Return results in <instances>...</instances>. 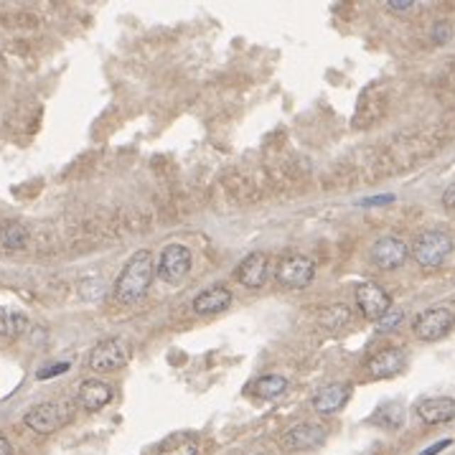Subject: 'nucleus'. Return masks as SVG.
I'll list each match as a JSON object with an SVG mask.
<instances>
[{
  "mask_svg": "<svg viewBox=\"0 0 455 455\" xmlns=\"http://www.w3.org/2000/svg\"><path fill=\"white\" fill-rule=\"evenodd\" d=\"M155 275H158V265H155L153 255L148 249H138L128 260V265L122 268L120 278H117L115 297L122 305L138 303V300H143L148 295Z\"/></svg>",
  "mask_w": 455,
  "mask_h": 455,
  "instance_id": "nucleus-1",
  "label": "nucleus"
},
{
  "mask_svg": "<svg viewBox=\"0 0 455 455\" xmlns=\"http://www.w3.org/2000/svg\"><path fill=\"white\" fill-rule=\"evenodd\" d=\"M453 252V239L448 231L440 229H427L422 234H417L412 244V257L420 268H437L443 265L445 257Z\"/></svg>",
  "mask_w": 455,
  "mask_h": 455,
  "instance_id": "nucleus-3",
  "label": "nucleus"
},
{
  "mask_svg": "<svg viewBox=\"0 0 455 455\" xmlns=\"http://www.w3.org/2000/svg\"><path fill=\"white\" fill-rule=\"evenodd\" d=\"M387 8H389V11H395V13H405V11H412L415 3H410V0H407V3H405V0H389Z\"/></svg>",
  "mask_w": 455,
  "mask_h": 455,
  "instance_id": "nucleus-26",
  "label": "nucleus"
},
{
  "mask_svg": "<svg viewBox=\"0 0 455 455\" xmlns=\"http://www.w3.org/2000/svg\"><path fill=\"white\" fill-rule=\"evenodd\" d=\"M450 443H453V440H450V437H445V440H440L437 445H430V448H425L420 455H437V453H443L445 448H450Z\"/></svg>",
  "mask_w": 455,
  "mask_h": 455,
  "instance_id": "nucleus-27",
  "label": "nucleus"
},
{
  "mask_svg": "<svg viewBox=\"0 0 455 455\" xmlns=\"http://www.w3.org/2000/svg\"><path fill=\"white\" fill-rule=\"evenodd\" d=\"M158 455H199V443L186 432H176L160 445Z\"/></svg>",
  "mask_w": 455,
  "mask_h": 455,
  "instance_id": "nucleus-20",
  "label": "nucleus"
},
{
  "mask_svg": "<svg viewBox=\"0 0 455 455\" xmlns=\"http://www.w3.org/2000/svg\"><path fill=\"white\" fill-rule=\"evenodd\" d=\"M326 440V430L316 422H297L290 430L283 432L280 437V448L285 453H300V450L316 448Z\"/></svg>",
  "mask_w": 455,
  "mask_h": 455,
  "instance_id": "nucleus-9",
  "label": "nucleus"
},
{
  "mask_svg": "<svg viewBox=\"0 0 455 455\" xmlns=\"http://www.w3.org/2000/svg\"><path fill=\"white\" fill-rule=\"evenodd\" d=\"M407 366V353L405 349H382L369 358V374L374 379H389L397 376Z\"/></svg>",
  "mask_w": 455,
  "mask_h": 455,
  "instance_id": "nucleus-14",
  "label": "nucleus"
},
{
  "mask_svg": "<svg viewBox=\"0 0 455 455\" xmlns=\"http://www.w3.org/2000/svg\"><path fill=\"white\" fill-rule=\"evenodd\" d=\"M351 400V384H344V382H336V384H328L313 397V410L318 415H334L339 410L346 407V402Z\"/></svg>",
  "mask_w": 455,
  "mask_h": 455,
  "instance_id": "nucleus-15",
  "label": "nucleus"
},
{
  "mask_svg": "<svg viewBox=\"0 0 455 455\" xmlns=\"http://www.w3.org/2000/svg\"><path fill=\"white\" fill-rule=\"evenodd\" d=\"M191 265H194L191 249L183 244H168L158 260V278L165 283H178L188 275Z\"/></svg>",
  "mask_w": 455,
  "mask_h": 455,
  "instance_id": "nucleus-7",
  "label": "nucleus"
},
{
  "mask_svg": "<svg viewBox=\"0 0 455 455\" xmlns=\"http://www.w3.org/2000/svg\"><path fill=\"white\" fill-rule=\"evenodd\" d=\"M407 260V244L397 237H382L376 239L371 247V262L379 270H397Z\"/></svg>",
  "mask_w": 455,
  "mask_h": 455,
  "instance_id": "nucleus-10",
  "label": "nucleus"
},
{
  "mask_svg": "<svg viewBox=\"0 0 455 455\" xmlns=\"http://www.w3.org/2000/svg\"><path fill=\"white\" fill-rule=\"evenodd\" d=\"M415 412L425 425H445L455 420V400L453 397H430V400L420 402Z\"/></svg>",
  "mask_w": 455,
  "mask_h": 455,
  "instance_id": "nucleus-13",
  "label": "nucleus"
},
{
  "mask_svg": "<svg viewBox=\"0 0 455 455\" xmlns=\"http://www.w3.org/2000/svg\"><path fill=\"white\" fill-rule=\"evenodd\" d=\"M353 295H356V305L366 321H379V318L392 308V305H389L387 290L379 287L376 283H366V280L364 283H356Z\"/></svg>",
  "mask_w": 455,
  "mask_h": 455,
  "instance_id": "nucleus-8",
  "label": "nucleus"
},
{
  "mask_svg": "<svg viewBox=\"0 0 455 455\" xmlns=\"http://www.w3.org/2000/svg\"><path fill=\"white\" fill-rule=\"evenodd\" d=\"M285 389H287V379L283 374H265L252 382L249 392L255 397H260V400H275V397H280Z\"/></svg>",
  "mask_w": 455,
  "mask_h": 455,
  "instance_id": "nucleus-19",
  "label": "nucleus"
},
{
  "mask_svg": "<svg viewBox=\"0 0 455 455\" xmlns=\"http://www.w3.org/2000/svg\"><path fill=\"white\" fill-rule=\"evenodd\" d=\"M443 207L450 209V212L455 209V183H450V186L445 188V194H443Z\"/></svg>",
  "mask_w": 455,
  "mask_h": 455,
  "instance_id": "nucleus-28",
  "label": "nucleus"
},
{
  "mask_svg": "<svg viewBox=\"0 0 455 455\" xmlns=\"http://www.w3.org/2000/svg\"><path fill=\"white\" fill-rule=\"evenodd\" d=\"M0 455H13V448H11V443H8L6 437L0 435Z\"/></svg>",
  "mask_w": 455,
  "mask_h": 455,
  "instance_id": "nucleus-29",
  "label": "nucleus"
},
{
  "mask_svg": "<svg viewBox=\"0 0 455 455\" xmlns=\"http://www.w3.org/2000/svg\"><path fill=\"white\" fill-rule=\"evenodd\" d=\"M455 326L453 310L448 308H430L425 313H420L412 323V331L420 341H437L448 336Z\"/></svg>",
  "mask_w": 455,
  "mask_h": 455,
  "instance_id": "nucleus-6",
  "label": "nucleus"
},
{
  "mask_svg": "<svg viewBox=\"0 0 455 455\" xmlns=\"http://www.w3.org/2000/svg\"><path fill=\"white\" fill-rule=\"evenodd\" d=\"M397 196L392 194H384V196H371V199H361L358 207H387V204H395Z\"/></svg>",
  "mask_w": 455,
  "mask_h": 455,
  "instance_id": "nucleus-24",
  "label": "nucleus"
},
{
  "mask_svg": "<svg viewBox=\"0 0 455 455\" xmlns=\"http://www.w3.org/2000/svg\"><path fill=\"white\" fill-rule=\"evenodd\" d=\"M69 417H72V407L64 402H41L23 415V425L36 435H51L67 425Z\"/></svg>",
  "mask_w": 455,
  "mask_h": 455,
  "instance_id": "nucleus-2",
  "label": "nucleus"
},
{
  "mask_svg": "<svg viewBox=\"0 0 455 455\" xmlns=\"http://www.w3.org/2000/svg\"><path fill=\"white\" fill-rule=\"evenodd\" d=\"M275 278H278V283H283L285 287L303 290V287H308L310 283H313V278H316V265H313L310 257H303V255L285 257V260L278 262Z\"/></svg>",
  "mask_w": 455,
  "mask_h": 455,
  "instance_id": "nucleus-5",
  "label": "nucleus"
},
{
  "mask_svg": "<svg viewBox=\"0 0 455 455\" xmlns=\"http://www.w3.org/2000/svg\"><path fill=\"white\" fill-rule=\"evenodd\" d=\"M28 318L18 310H11V308H0V339L13 341L23 336L28 331Z\"/></svg>",
  "mask_w": 455,
  "mask_h": 455,
  "instance_id": "nucleus-17",
  "label": "nucleus"
},
{
  "mask_svg": "<svg viewBox=\"0 0 455 455\" xmlns=\"http://www.w3.org/2000/svg\"><path fill=\"white\" fill-rule=\"evenodd\" d=\"M69 361H61V364H54V366H46V369H38V379H54V376L64 374V371H69Z\"/></svg>",
  "mask_w": 455,
  "mask_h": 455,
  "instance_id": "nucleus-23",
  "label": "nucleus"
},
{
  "mask_svg": "<svg viewBox=\"0 0 455 455\" xmlns=\"http://www.w3.org/2000/svg\"><path fill=\"white\" fill-rule=\"evenodd\" d=\"M402 321H405V310H402V308H389L387 313H384V316L376 321L374 331H376V334H389V331L400 328Z\"/></svg>",
  "mask_w": 455,
  "mask_h": 455,
  "instance_id": "nucleus-22",
  "label": "nucleus"
},
{
  "mask_svg": "<svg viewBox=\"0 0 455 455\" xmlns=\"http://www.w3.org/2000/svg\"><path fill=\"white\" fill-rule=\"evenodd\" d=\"M257 455H265V453H257Z\"/></svg>",
  "mask_w": 455,
  "mask_h": 455,
  "instance_id": "nucleus-30",
  "label": "nucleus"
},
{
  "mask_svg": "<svg viewBox=\"0 0 455 455\" xmlns=\"http://www.w3.org/2000/svg\"><path fill=\"white\" fill-rule=\"evenodd\" d=\"M450 36H453V31H450L448 23H435V28H432V41H435V43H448Z\"/></svg>",
  "mask_w": 455,
  "mask_h": 455,
  "instance_id": "nucleus-25",
  "label": "nucleus"
},
{
  "mask_svg": "<svg viewBox=\"0 0 455 455\" xmlns=\"http://www.w3.org/2000/svg\"><path fill=\"white\" fill-rule=\"evenodd\" d=\"M130 351L125 346L122 339H104L99 344L89 349V356H87V366L92 371H99V374H107V371H117L128 364Z\"/></svg>",
  "mask_w": 455,
  "mask_h": 455,
  "instance_id": "nucleus-4",
  "label": "nucleus"
},
{
  "mask_svg": "<svg viewBox=\"0 0 455 455\" xmlns=\"http://www.w3.org/2000/svg\"><path fill=\"white\" fill-rule=\"evenodd\" d=\"M268 273H270L268 257L262 255V252H252V255H247L237 265V270H234V278H237L244 287H252V290H257V287H262L265 283H268Z\"/></svg>",
  "mask_w": 455,
  "mask_h": 455,
  "instance_id": "nucleus-11",
  "label": "nucleus"
},
{
  "mask_svg": "<svg viewBox=\"0 0 455 455\" xmlns=\"http://www.w3.org/2000/svg\"><path fill=\"white\" fill-rule=\"evenodd\" d=\"M231 300H234V295H231L229 287L212 285L194 297V313L196 316H216V313H224L229 308Z\"/></svg>",
  "mask_w": 455,
  "mask_h": 455,
  "instance_id": "nucleus-12",
  "label": "nucleus"
},
{
  "mask_svg": "<svg viewBox=\"0 0 455 455\" xmlns=\"http://www.w3.org/2000/svg\"><path fill=\"white\" fill-rule=\"evenodd\" d=\"M318 326L326 328V331H331V334H339L341 328L346 326L349 321H351V310L346 308V305H326V308L318 310Z\"/></svg>",
  "mask_w": 455,
  "mask_h": 455,
  "instance_id": "nucleus-18",
  "label": "nucleus"
},
{
  "mask_svg": "<svg viewBox=\"0 0 455 455\" xmlns=\"http://www.w3.org/2000/svg\"><path fill=\"white\" fill-rule=\"evenodd\" d=\"M77 400L87 412H99L112 402V387L107 382H99V379H87V382H82Z\"/></svg>",
  "mask_w": 455,
  "mask_h": 455,
  "instance_id": "nucleus-16",
  "label": "nucleus"
},
{
  "mask_svg": "<svg viewBox=\"0 0 455 455\" xmlns=\"http://www.w3.org/2000/svg\"><path fill=\"white\" fill-rule=\"evenodd\" d=\"M0 244L6 249H23L28 244V229L23 224H8L6 229L0 231Z\"/></svg>",
  "mask_w": 455,
  "mask_h": 455,
  "instance_id": "nucleus-21",
  "label": "nucleus"
}]
</instances>
